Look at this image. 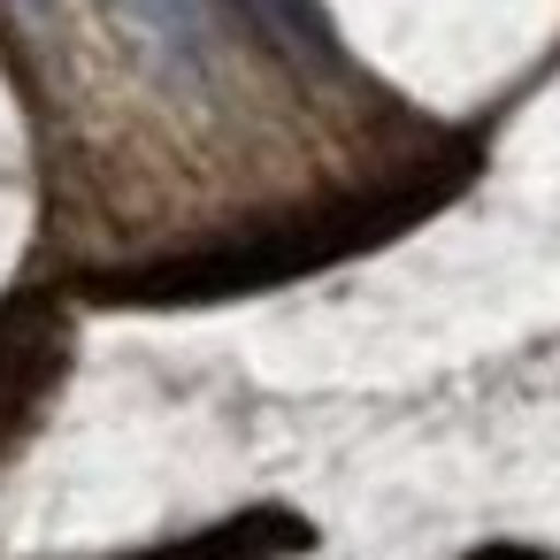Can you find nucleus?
<instances>
[{
  "label": "nucleus",
  "instance_id": "1",
  "mask_svg": "<svg viewBox=\"0 0 560 560\" xmlns=\"http://www.w3.org/2000/svg\"><path fill=\"white\" fill-rule=\"evenodd\" d=\"M55 369H62V338L47 323H24V315L0 323V445L24 430V415L55 384Z\"/></svg>",
  "mask_w": 560,
  "mask_h": 560
},
{
  "label": "nucleus",
  "instance_id": "2",
  "mask_svg": "<svg viewBox=\"0 0 560 560\" xmlns=\"http://www.w3.org/2000/svg\"><path fill=\"white\" fill-rule=\"evenodd\" d=\"M116 9H124L170 62H185V70L208 62V0H116Z\"/></svg>",
  "mask_w": 560,
  "mask_h": 560
}]
</instances>
